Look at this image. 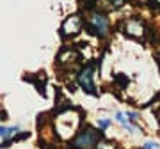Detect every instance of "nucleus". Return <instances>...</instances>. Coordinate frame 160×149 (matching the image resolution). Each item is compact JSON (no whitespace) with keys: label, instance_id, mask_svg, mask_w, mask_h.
Here are the masks:
<instances>
[{"label":"nucleus","instance_id":"obj_14","mask_svg":"<svg viewBox=\"0 0 160 149\" xmlns=\"http://www.w3.org/2000/svg\"><path fill=\"white\" fill-rule=\"evenodd\" d=\"M6 132H7L6 126H0V137H6Z\"/></svg>","mask_w":160,"mask_h":149},{"label":"nucleus","instance_id":"obj_7","mask_svg":"<svg viewBox=\"0 0 160 149\" xmlns=\"http://www.w3.org/2000/svg\"><path fill=\"white\" fill-rule=\"evenodd\" d=\"M94 149H119V146H118V142L112 140V138L103 137V138L98 140V144L94 146Z\"/></svg>","mask_w":160,"mask_h":149},{"label":"nucleus","instance_id":"obj_4","mask_svg":"<svg viewBox=\"0 0 160 149\" xmlns=\"http://www.w3.org/2000/svg\"><path fill=\"white\" fill-rule=\"evenodd\" d=\"M103 137H105L103 132L92 128L91 124H86V126H82V130H80V132L77 133V137L73 138L71 147H75V149H94L98 140L103 138Z\"/></svg>","mask_w":160,"mask_h":149},{"label":"nucleus","instance_id":"obj_12","mask_svg":"<svg viewBox=\"0 0 160 149\" xmlns=\"http://www.w3.org/2000/svg\"><path fill=\"white\" fill-rule=\"evenodd\" d=\"M114 119L118 121V123H119L121 126H125L126 123H128V119H126L125 112H119V110H118V112H116V114H114Z\"/></svg>","mask_w":160,"mask_h":149},{"label":"nucleus","instance_id":"obj_15","mask_svg":"<svg viewBox=\"0 0 160 149\" xmlns=\"http://www.w3.org/2000/svg\"><path fill=\"white\" fill-rule=\"evenodd\" d=\"M137 149H142V147H137Z\"/></svg>","mask_w":160,"mask_h":149},{"label":"nucleus","instance_id":"obj_1","mask_svg":"<svg viewBox=\"0 0 160 149\" xmlns=\"http://www.w3.org/2000/svg\"><path fill=\"white\" fill-rule=\"evenodd\" d=\"M84 29L87 34L94 36L98 39H107L110 36V18L107 11H100V9L91 11L87 22L84 20Z\"/></svg>","mask_w":160,"mask_h":149},{"label":"nucleus","instance_id":"obj_5","mask_svg":"<svg viewBox=\"0 0 160 149\" xmlns=\"http://www.w3.org/2000/svg\"><path fill=\"white\" fill-rule=\"evenodd\" d=\"M82 29H84V18H82L80 12H75L62 22V27H61L59 32H61L62 39H73L82 32Z\"/></svg>","mask_w":160,"mask_h":149},{"label":"nucleus","instance_id":"obj_11","mask_svg":"<svg viewBox=\"0 0 160 149\" xmlns=\"http://www.w3.org/2000/svg\"><path fill=\"white\" fill-rule=\"evenodd\" d=\"M110 124H112V121L107 119V117H100V119H98V130H100V132H105Z\"/></svg>","mask_w":160,"mask_h":149},{"label":"nucleus","instance_id":"obj_2","mask_svg":"<svg viewBox=\"0 0 160 149\" xmlns=\"http://www.w3.org/2000/svg\"><path fill=\"white\" fill-rule=\"evenodd\" d=\"M116 29L132 41L146 43V22L141 16H126L125 20L118 22Z\"/></svg>","mask_w":160,"mask_h":149},{"label":"nucleus","instance_id":"obj_9","mask_svg":"<svg viewBox=\"0 0 160 149\" xmlns=\"http://www.w3.org/2000/svg\"><path fill=\"white\" fill-rule=\"evenodd\" d=\"M125 115H126V119H128V123L135 124V126H137L139 121H141V114H139V112H135V110H126Z\"/></svg>","mask_w":160,"mask_h":149},{"label":"nucleus","instance_id":"obj_16","mask_svg":"<svg viewBox=\"0 0 160 149\" xmlns=\"http://www.w3.org/2000/svg\"><path fill=\"white\" fill-rule=\"evenodd\" d=\"M71 149H75V147H71Z\"/></svg>","mask_w":160,"mask_h":149},{"label":"nucleus","instance_id":"obj_8","mask_svg":"<svg viewBox=\"0 0 160 149\" xmlns=\"http://www.w3.org/2000/svg\"><path fill=\"white\" fill-rule=\"evenodd\" d=\"M80 6L84 7L86 11H94V9H98V4H100V0H78Z\"/></svg>","mask_w":160,"mask_h":149},{"label":"nucleus","instance_id":"obj_13","mask_svg":"<svg viewBox=\"0 0 160 149\" xmlns=\"http://www.w3.org/2000/svg\"><path fill=\"white\" fill-rule=\"evenodd\" d=\"M142 149H160V142H157V140H146L142 144Z\"/></svg>","mask_w":160,"mask_h":149},{"label":"nucleus","instance_id":"obj_3","mask_svg":"<svg viewBox=\"0 0 160 149\" xmlns=\"http://www.w3.org/2000/svg\"><path fill=\"white\" fill-rule=\"evenodd\" d=\"M100 66H102V59L100 60H91L82 69H78V74H77V84L80 85V89L86 94L94 98H100V91L96 89V84H94V74H96V69Z\"/></svg>","mask_w":160,"mask_h":149},{"label":"nucleus","instance_id":"obj_6","mask_svg":"<svg viewBox=\"0 0 160 149\" xmlns=\"http://www.w3.org/2000/svg\"><path fill=\"white\" fill-rule=\"evenodd\" d=\"M112 84H114L119 91H126L128 85H130V76L125 73H116L112 74Z\"/></svg>","mask_w":160,"mask_h":149},{"label":"nucleus","instance_id":"obj_10","mask_svg":"<svg viewBox=\"0 0 160 149\" xmlns=\"http://www.w3.org/2000/svg\"><path fill=\"white\" fill-rule=\"evenodd\" d=\"M107 2H109V7L112 11H119L126 4H130V0H107Z\"/></svg>","mask_w":160,"mask_h":149}]
</instances>
